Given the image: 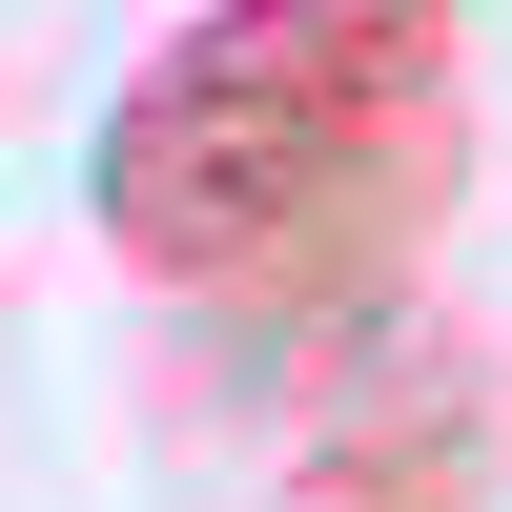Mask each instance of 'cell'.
<instances>
[{"label":"cell","mask_w":512,"mask_h":512,"mask_svg":"<svg viewBox=\"0 0 512 512\" xmlns=\"http://www.w3.org/2000/svg\"><path fill=\"white\" fill-rule=\"evenodd\" d=\"M472 164V0H205L123 62L82 226L226 349L369 369V308Z\"/></svg>","instance_id":"1"},{"label":"cell","mask_w":512,"mask_h":512,"mask_svg":"<svg viewBox=\"0 0 512 512\" xmlns=\"http://www.w3.org/2000/svg\"><path fill=\"white\" fill-rule=\"evenodd\" d=\"M492 492H512V410H492V349L451 328H390L369 369H328L287 451V512H492Z\"/></svg>","instance_id":"2"}]
</instances>
